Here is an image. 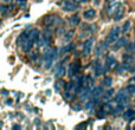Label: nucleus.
<instances>
[{"label":"nucleus","instance_id":"nucleus-1","mask_svg":"<svg viewBox=\"0 0 135 130\" xmlns=\"http://www.w3.org/2000/svg\"><path fill=\"white\" fill-rule=\"evenodd\" d=\"M57 53H58V51H57V49H49L46 50V51L44 52V56H43V58H44V62H45V67L46 69H49V67H51L52 63H54V61L56 59L57 57Z\"/></svg>","mask_w":135,"mask_h":130},{"label":"nucleus","instance_id":"nucleus-2","mask_svg":"<svg viewBox=\"0 0 135 130\" xmlns=\"http://www.w3.org/2000/svg\"><path fill=\"white\" fill-rule=\"evenodd\" d=\"M129 99V92L127 91V89L124 90V89H122V90H120V92H117V95L115 96V103L116 104H127V102H128Z\"/></svg>","mask_w":135,"mask_h":130},{"label":"nucleus","instance_id":"nucleus-3","mask_svg":"<svg viewBox=\"0 0 135 130\" xmlns=\"http://www.w3.org/2000/svg\"><path fill=\"white\" fill-rule=\"evenodd\" d=\"M76 84L75 82H70L68 83V85H65V90H64V96H65L66 99L72 101L74 99V96L76 95Z\"/></svg>","mask_w":135,"mask_h":130},{"label":"nucleus","instance_id":"nucleus-4","mask_svg":"<svg viewBox=\"0 0 135 130\" xmlns=\"http://www.w3.org/2000/svg\"><path fill=\"white\" fill-rule=\"evenodd\" d=\"M120 33H121V28H120L119 26H114V27L110 30L109 34H108L107 42L109 43V44H114V43L120 38Z\"/></svg>","mask_w":135,"mask_h":130},{"label":"nucleus","instance_id":"nucleus-5","mask_svg":"<svg viewBox=\"0 0 135 130\" xmlns=\"http://www.w3.org/2000/svg\"><path fill=\"white\" fill-rule=\"evenodd\" d=\"M93 45H94V39L93 38H89L84 42L83 44V49H82V54L84 57H88L91 53V50H93Z\"/></svg>","mask_w":135,"mask_h":130},{"label":"nucleus","instance_id":"nucleus-6","mask_svg":"<svg viewBox=\"0 0 135 130\" xmlns=\"http://www.w3.org/2000/svg\"><path fill=\"white\" fill-rule=\"evenodd\" d=\"M39 31L36 30V28H33L32 31L30 32V34H28V38H30L31 40H32L33 43H35L36 45H38V46H43L42 44V37H39Z\"/></svg>","mask_w":135,"mask_h":130},{"label":"nucleus","instance_id":"nucleus-7","mask_svg":"<svg viewBox=\"0 0 135 130\" xmlns=\"http://www.w3.org/2000/svg\"><path fill=\"white\" fill-rule=\"evenodd\" d=\"M103 93V88L102 86H96V88H94L93 90L90 91V98L91 99H97L98 97H101Z\"/></svg>","mask_w":135,"mask_h":130},{"label":"nucleus","instance_id":"nucleus-8","mask_svg":"<svg viewBox=\"0 0 135 130\" xmlns=\"http://www.w3.org/2000/svg\"><path fill=\"white\" fill-rule=\"evenodd\" d=\"M77 8H78V5L76 4V1H65V4H64V7L63 9L66 12H74V11H77Z\"/></svg>","mask_w":135,"mask_h":130},{"label":"nucleus","instance_id":"nucleus-9","mask_svg":"<svg viewBox=\"0 0 135 130\" xmlns=\"http://www.w3.org/2000/svg\"><path fill=\"white\" fill-rule=\"evenodd\" d=\"M50 43H51V31L45 30L42 36V44L44 46V45H49Z\"/></svg>","mask_w":135,"mask_h":130},{"label":"nucleus","instance_id":"nucleus-10","mask_svg":"<svg viewBox=\"0 0 135 130\" xmlns=\"http://www.w3.org/2000/svg\"><path fill=\"white\" fill-rule=\"evenodd\" d=\"M123 16H124V7L122 6V5H120V6L117 7V9L115 11V13H114V19L116 21H119V20H121Z\"/></svg>","mask_w":135,"mask_h":130},{"label":"nucleus","instance_id":"nucleus-11","mask_svg":"<svg viewBox=\"0 0 135 130\" xmlns=\"http://www.w3.org/2000/svg\"><path fill=\"white\" fill-rule=\"evenodd\" d=\"M33 44H35V43H33L30 38H27V39L24 42V44L21 45V49H23L24 52H30L31 50H32V47H33Z\"/></svg>","mask_w":135,"mask_h":130},{"label":"nucleus","instance_id":"nucleus-12","mask_svg":"<svg viewBox=\"0 0 135 130\" xmlns=\"http://www.w3.org/2000/svg\"><path fill=\"white\" fill-rule=\"evenodd\" d=\"M58 20H61L59 18H57L56 16H47V17H45V19H44V23H45V25H54L55 23H57Z\"/></svg>","mask_w":135,"mask_h":130},{"label":"nucleus","instance_id":"nucleus-13","mask_svg":"<svg viewBox=\"0 0 135 130\" xmlns=\"http://www.w3.org/2000/svg\"><path fill=\"white\" fill-rule=\"evenodd\" d=\"M79 70V63L77 62V63H72V64H70V66H69V76L70 77H72L75 73H77V71Z\"/></svg>","mask_w":135,"mask_h":130},{"label":"nucleus","instance_id":"nucleus-14","mask_svg":"<svg viewBox=\"0 0 135 130\" xmlns=\"http://www.w3.org/2000/svg\"><path fill=\"white\" fill-rule=\"evenodd\" d=\"M28 34H30V32H28V31H24V32L19 36L18 39H17V44H18L19 46H20V45H23L24 42H25V40L28 38Z\"/></svg>","mask_w":135,"mask_h":130},{"label":"nucleus","instance_id":"nucleus-15","mask_svg":"<svg viewBox=\"0 0 135 130\" xmlns=\"http://www.w3.org/2000/svg\"><path fill=\"white\" fill-rule=\"evenodd\" d=\"M114 46H113V50H119V49H121L122 46H123L124 44H127V39L126 38H119V39L116 40V43H114Z\"/></svg>","mask_w":135,"mask_h":130},{"label":"nucleus","instance_id":"nucleus-16","mask_svg":"<svg viewBox=\"0 0 135 130\" xmlns=\"http://www.w3.org/2000/svg\"><path fill=\"white\" fill-rule=\"evenodd\" d=\"M64 63V61L61 63V66H59V69L57 70V73H56V76H57V78H62V77H64L66 74V72H68V70H66V67L63 65Z\"/></svg>","mask_w":135,"mask_h":130},{"label":"nucleus","instance_id":"nucleus-17","mask_svg":"<svg viewBox=\"0 0 135 130\" xmlns=\"http://www.w3.org/2000/svg\"><path fill=\"white\" fill-rule=\"evenodd\" d=\"M69 24H70V26H71V27H76V26L79 24V17H78V14H74L72 17H70Z\"/></svg>","mask_w":135,"mask_h":130},{"label":"nucleus","instance_id":"nucleus-18","mask_svg":"<svg viewBox=\"0 0 135 130\" xmlns=\"http://www.w3.org/2000/svg\"><path fill=\"white\" fill-rule=\"evenodd\" d=\"M83 16H84V18L85 19H94L96 17V11L95 9H93V8L86 9V11H84Z\"/></svg>","mask_w":135,"mask_h":130},{"label":"nucleus","instance_id":"nucleus-19","mask_svg":"<svg viewBox=\"0 0 135 130\" xmlns=\"http://www.w3.org/2000/svg\"><path fill=\"white\" fill-rule=\"evenodd\" d=\"M134 116H135V110L129 109V110H127V111H124L123 118L126 119V121H131L132 118H134Z\"/></svg>","mask_w":135,"mask_h":130},{"label":"nucleus","instance_id":"nucleus-20","mask_svg":"<svg viewBox=\"0 0 135 130\" xmlns=\"http://www.w3.org/2000/svg\"><path fill=\"white\" fill-rule=\"evenodd\" d=\"M103 72H104V71H103L102 64H101L100 62H96V63H95V74H96V76H101Z\"/></svg>","mask_w":135,"mask_h":130},{"label":"nucleus","instance_id":"nucleus-21","mask_svg":"<svg viewBox=\"0 0 135 130\" xmlns=\"http://www.w3.org/2000/svg\"><path fill=\"white\" fill-rule=\"evenodd\" d=\"M123 108H124V105H123V104H117V105H116V108L112 109V114H113V115H117L119 112H121L122 110H123Z\"/></svg>","mask_w":135,"mask_h":130},{"label":"nucleus","instance_id":"nucleus-22","mask_svg":"<svg viewBox=\"0 0 135 130\" xmlns=\"http://www.w3.org/2000/svg\"><path fill=\"white\" fill-rule=\"evenodd\" d=\"M126 49H127V51H128L129 53L135 54V43H129V44L126 46Z\"/></svg>","mask_w":135,"mask_h":130},{"label":"nucleus","instance_id":"nucleus-23","mask_svg":"<svg viewBox=\"0 0 135 130\" xmlns=\"http://www.w3.org/2000/svg\"><path fill=\"white\" fill-rule=\"evenodd\" d=\"M64 85H65V82L61 79V81H57V82H56V85H55V88H56V90L62 91V89H63Z\"/></svg>","mask_w":135,"mask_h":130},{"label":"nucleus","instance_id":"nucleus-24","mask_svg":"<svg viewBox=\"0 0 135 130\" xmlns=\"http://www.w3.org/2000/svg\"><path fill=\"white\" fill-rule=\"evenodd\" d=\"M123 61L132 64V63H134V57L131 56V54H123Z\"/></svg>","mask_w":135,"mask_h":130},{"label":"nucleus","instance_id":"nucleus-25","mask_svg":"<svg viewBox=\"0 0 135 130\" xmlns=\"http://www.w3.org/2000/svg\"><path fill=\"white\" fill-rule=\"evenodd\" d=\"M127 91H128L131 95L135 96V84H131V85L127 86Z\"/></svg>","mask_w":135,"mask_h":130},{"label":"nucleus","instance_id":"nucleus-26","mask_svg":"<svg viewBox=\"0 0 135 130\" xmlns=\"http://www.w3.org/2000/svg\"><path fill=\"white\" fill-rule=\"evenodd\" d=\"M112 82H113V78H112V77H109V76L105 77V78L103 79V83H104L105 86H110V85H112Z\"/></svg>","mask_w":135,"mask_h":130},{"label":"nucleus","instance_id":"nucleus-27","mask_svg":"<svg viewBox=\"0 0 135 130\" xmlns=\"http://www.w3.org/2000/svg\"><path fill=\"white\" fill-rule=\"evenodd\" d=\"M129 28H131V21H126V24H124V26H123V30H122V31H123V32L124 33H126V32H128V31H129Z\"/></svg>","mask_w":135,"mask_h":130},{"label":"nucleus","instance_id":"nucleus-28","mask_svg":"<svg viewBox=\"0 0 135 130\" xmlns=\"http://www.w3.org/2000/svg\"><path fill=\"white\" fill-rule=\"evenodd\" d=\"M113 92H114V90H112V89H110L109 91H107V95L104 96V101H108V99H109V98L113 96Z\"/></svg>","mask_w":135,"mask_h":130},{"label":"nucleus","instance_id":"nucleus-29","mask_svg":"<svg viewBox=\"0 0 135 130\" xmlns=\"http://www.w3.org/2000/svg\"><path fill=\"white\" fill-rule=\"evenodd\" d=\"M72 34H74V31H69V32H66V34H65V40L68 42V40H70L72 38Z\"/></svg>","mask_w":135,"mask_h":130},{"label":"nucleus","instance_id":"nucleus-30","mask_svg":"<svg viewBox=\"0 0 135 130\" xmlns=\"http://www.w3.org/2000/svg\"><path fill=\"white\" fill-rule=\"evenodd\" d=\"M86 126H88L86 123H82V124H79V126L77 127V129H82V128H84V127H86Z\"/></svg>","mask_w":135,"mask_h":130},{"label":"nucleus","instance_id":"nucleus-31","mask_svg":"<svg viewBox=\"0 0 135 130\" xmlns=\"http://www.w3.org/2000/svg\"><path fill=\"white\" fill-rule=\"evenodd\" d=\"M13 129H20V126H14Z\"/></svg>","mask_w":135,"mask_h":130},{"label":"nucleus","instance_id":"nucleus-32","mask_svg":"<svg viewBox=\"0 0 135 130\" xmlns=\"http://www.w3.org/2000/svg\"><path fill=\"white\" fill-rule=\"evenodd\" d=\"M133 82H135V78H132L131 79V83H133Z\"/></svg>","mask_w":135,"mask_h":130},{"label":"nucleus","instance_id":"nucleus-33","mask_svg":"<svg viewBox=\"0 0 135 130\" xmlns=\"http://www.w3.org/2000/svg\"><path fill=\"white\" fill-rule=\"evenodd\" d=\"M24 1H26V0H18V2H24Z\"/></svg>","mask_w":135,"mask_h":130},{"label":"nucleus","instance_id":"nucleus-34","mask_svg":"<svg viewBox=\"0 0 135 130\" xmlns=\"http://www.w3.org/2000/svg\"><path fill=\"white\" fill-rule=\"evenodd\" d=\"M1 1H4V2H8L9 0H1Z\"/></svg>","mask_w":135,"mask_h":130},{"label":"nucleus","instance_id":"nucleus-35","mask_svg":"<svg viewBox=\"0 0 135 130\" xmlns=\"http://www.w3.org/2000/svg\"><path fill=\"white\" fill-rule=\"evenodd\" d=\"M74 1H85V0H74Z\"/></svg>","mask_w":135,"mask_h":130},{"label":"nucleus","instance_id":"nucleus-36","mask_svg":"<svg viewBox=\"0 0 135 130\" xmlns=\"http://www.w3.org/2000/svg\"><path fill=\"white\" fill-rule=\"evenodd\" d=\"M0 7H1V5H0Z\"/></svg>","mask_w":135,"mask_h":130}]
</instances>
